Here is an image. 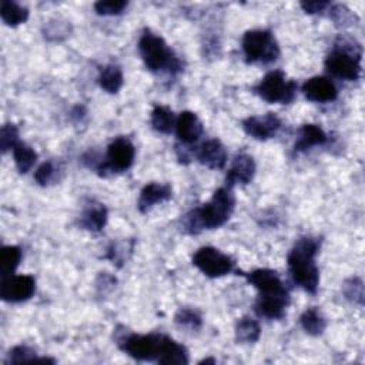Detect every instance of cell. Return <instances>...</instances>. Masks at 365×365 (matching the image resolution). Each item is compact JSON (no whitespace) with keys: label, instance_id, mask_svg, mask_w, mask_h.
I'll return each mask as SVG.
<instances>
[{"label":"cell","instance_id":"cell-27","mask_svg":"<svg viewBox=\"0 0 365 365\" xmlns=\"http://www.w3.org/2000/svg\"><path fill=\"white\" fill-rule=\"evenodd\" d=\"M175 120L174 113L167 106H155L151 111V127L161 134H170L175 127Z\"/></svg>","mask_w":365,"mask_h":365},{"label":"cell","instance_id":"cell-19","mask_svg":"<svg viewBox=\"0 0 365 365\" xmlns=\"http://www.w3.org/2000/svg\"><path fill=\"white\" fill-rule=\"evenodd\" d=\"M107 218H108V212L106 205L97 201H90L81 212L80 227L87 231L98 232L106 227Z\"/></svg>","mask_w":365,"mask_h":365},{"label":"cell","instance_id":"cell-32","mask_svg":"<svg viewBox=\"0 0 365 365\" xmlns=\"http://www.w3.org/2000/svg\"><path fill=\"white\" fill-rule=\"evenodd\" d=\"M128 6L124 0H101L94 3V10L100 16H117L121 14Z\"/></svg>","mask_w":365,"mask_h":365},{"label":"cell","instance_id":"cell-23","mask_svg":"<svg viewBox=\"0 0 365 365\" xmlns=\"http://www.w3.org/2000/svg\"><path fill=\"white\" fill-rule=\"evenodd\" d=\"M0 16L1 20L7 24V26H19L21 23H24L29 19V10L27 7L11 1V0H1L0 3Z\"/></svg>","mask_w":365,"mask_h":365},{"label":"cell","instance_id":"cell-3","mask_svg":"<svg viewBox=\"0 0 365 365\" xmlns=\"http://www.w3.org/2000/svg\"><path fill=\"white\" fill-rule=\"evenodd\" d=\"M362 48L355 38L339 37L325 58L327 70L346 81H355L361 76Z\"/></svg>","mask_w":365,"mask_h":365},{"label":"cell","instance_id":"cell-36","mask_svg":"<svg viewBox=\"0 0 365 365\" xmlns=\"http://www.w3.org/2000/svg\"><path fill=\"white\" fill-rule=\"evenodd\" d=\"M329 17L335 21L336 26H349L355 19V14L344 4H331L329 6Z\"/></svg>","mask_w":365,"mask_h":365},{"label":"cell","instance_id":"cell-16","mask_svg":"<svg viewBox=\"0 0 365 365\" xmlns=\"http://www.w3.org/2000/svg\"><path fill=\"white\" fill-rule=\"evenodd\" d=\"M175 133L181 143L192 144L202 134V123L192 111H181L175 120Z\"/></svg>","mask_w":365,"mask_h":365},{"label":"cell","instance_id":"cell-10","mask_svg":"<svg viewBox=\"0 0 365 365\" xmlns=\"http://www.w3.org/2000/svg\"><path fill=\"white\" fill-rule=\"evenodd\" d=\"M36 291V279L31 275H10L1 278V299L6 302H23L33 297Z\"/></svg>","mask_w":365,"mask_h":365},{"label":"cell","instance_id":"cell-37","mask_svg":"<svg viewBox=\"0 0 365 365\" xmlns=\"http://www.w3.org/2000/svg\"><path fill=\"white\" fill-rule=\"evenodd\" d=\"M332 3L325 0H311V1H301V7L308 14H319L329 9Z\"/></svg>","mask_w":365,"mask_h":365},{"label":"cell","instance_id":"cell-34","mask_svg":"<svg viewBox=\"0 0 365 365\" xmlns=\"http://www.w3.org/2000/svg\"><path fill=\"white\" fill-rule=\"evenodd\" d=\"M70 33V24L67 21L61 20H53L48 21L44 27V37L48 40H61L66 38Z\"/></svg>","mask_w":365,"mask_h":365},{"label":"cell","instance_id":"cell-13","mask_svg":"<svg viewBox=\"0 0 365 365\" xmlns=\"http://www.w3.org/2000/svg\"><path fill=\"white\" fill-rule=\"evenodd\" d=\"M255 174V161L251 155L241 153L235 155L232 160L227 175H225V185L227 187H234L235 184H248L254 178Z\"/></svg>","mask_w":365,"mask_h":365},{"label":"cell","instance_id":"cell-17","mask_svg":"<svg viewBox=\"0 0 365 365\" xmlns=\"http://www.w3.org/2000/svg\"><path fill=\"white\" fill-rule=\"evenodd\" d=\"M173 197V190L168 184H161V182H148L143 187L140 191L138 197V211L140 212H147L151 210L155 204L168 201Z\"/></svg>","mask_w":365,"mask_h":365},{"label":"cell","instance_id":"cell-25","mask_svg":"<svg viewBox=\"0 0 365 365\" xmlns=\"http://www.w3.org/2000/svg\"><path fill=\"white\" fill-rule=\"evenodd\" d=\"M299 322H301L302 329H304L307 334L312 335V336L321 335V334L325 331V328H327V321H325L324 315H322V314L319 312V309L315 308V307L307 308V309L302 312V315H301V318H299Z\"/></svg>","mask_w":365,"mask_h":365},{"label":"cell","instance_id":"cell-7","mask_svg":"<svg viewBox=\"0 0 365 365\" xmlns=\"http://www.w3.org/2000/svg\"><path fill=\"white\" fill-rule=\"evenodd\" d=\"M164 335L161 334H124L117 338V344L121 351L137 361H157Z\"/></svg>","mask_w":365,"mask_h":365},{"label":"cell","instance_id":"cell-20","mask_svg":"<svg viewBox=\"0 0 365 365\" xmlns=\"http://www.w3.org/2000/svg\"><path fill=\"white\" fill-rule=\"evenodd\" d=\"M157 362L163 365H185L188 364V351L184 345L164 335Z\"/></svg>","mask_w":365,"mask_h":365},{"label":"cell","instance_id":"cell-18","mask_svg":"<svg viewBox=\"0 0 365 365\" xmlns=\"http://www.w3.org/2000/svg\"><path fill=\"white\" fill-rule=\"evenodd\" d=\"M289 304V295H259L255 302L258 315L268 319H281Z\"/></svg>","mask_w":365,"mask_h":365},{"label":"cell","instance_id":"cell-30","mask_svg":"<svg viewBox=\"0 0 365 365\" xmlns=\"http://www.w3.org/2000/svg\"><path fill=\"white\" fill-rule=\"evenodd\" d=\"M60 167L53 161H44L34 171V180L38 185H50L58 180Z\"/></svg>","mask_w":365,"mask_h":365},{"label":"cell","instance_id":"cell-21","mask_svg":"<svg viewBox=\"0 0 365 365\" xmlns=\"http://www.w3.org/2000/svg\"><path fill=\"white\" fill-rule=\"evenodd\" d=\"M328 141L327 133L317 124H304L299 130V137L295 141L294 151L302 153L315 145H324Z\"/></svg>","mask_w":365,"mask_h":365},{"label":"cell","instance_id":"cell-33","mask_svg":"<svg viewBox=\"0 0 365 365\" xmlns=\"http://www.w3.org/2000/svg\"><path fill=\"white\" fill-rule=\"evenodd\" d=\"M36 351L27 345H17L9 352L7 362L19 364V362H37Z\"/></svg>","mask_w":365,"mask_h":365},{"label":"cell","instance_id":"cell-5","mask_svg":"<svg viewBox=\"0 0 365 365\" xmlns=\"http://www.w3.org/2000/svg\"><path fill=\"white\" fill-rule=\"evenodd\" d=\"M241 46L248 63L268 64L279 57V46L269 30H248Z\"/></svg>","mask_w":365,"mask_h":365},{"label":"cell","instance_id":"cell-6","mask_svg":"<svg viewBox=\"0 0 365 365\" xmlns=\"http://www.w3.org/2000/svg\"><path fill=\"white\" fill-rule=\"evenodd\" d=\"M254 91L267 103L288 104L297 94V83L288 80L284 71L274 70L261 78L254 87Z\"/></svg>","mask_w":365,"mask_h":365},{"label":"cell","instance_id":"cell-28","mask_svg":"<svg viewBox=\"0 0 365 365\" xmlns=\"http://www.w3.org/2000/svg\"><path fill=\"white\" fill-rule=\"evenodd\" d=\"M21 248L17 245H4L0 251V272L1 278L14 274L16 268L21 261Z\"/></svg>","mask_w":365,"mask_h":365},{"label":"cell","instance_id":"cell-22","mask_svg":"<svg viewBox=\"0 0 365 365\" xmlns=\"http://www.w3.org/2000/svg\"><path fill=\"white\" fill-rule=\"evenodd\" d=\"M123 83H124V77H123V71L118 66L107 64L100 70L98 84L104 91H107L110 94H115L123 87Z\"/></svg>","mask_w":365,"mask_h":365},{"label":"cell","instance_id":"cell-2","mask_svg":"<svg viewBox=\"0 0 365 365\" xmlns=\"http://www.w3.org/2000/svg\"><path fill=\"white\" fill-rule=\"evenodd\" d=\"M319 240L301 237L287 257V264L294 282L309 294H315L319 285V269L315 257L319 251Z\"/></svg>","mask_w":365,"mask_h":365},{"label":"cell","instance_id":"cell-29","mask_svg":"<svg viewBox=\"0 0 365 365\" xmlns=\"http://www.w3.org/2000/svg\"><path fill=\"white\" fill-rule=\"evenodd\" d=\"M175 324L181 328H187L191 331H197L201 328L202 325V318L200 315V312L194 308H180L175 314Z\"/></svg>","mask_w":365,"mask_h":365},{"label":"cell","instance_id":"cell-24","mask_svg":"<svg viewBox=\"0 0 365 365\" xmlns=\"http://www.w3.org/2000/svg\"><path fill=\"white\" fill-rule=\"evenodd\" d=\"M11 151H13L14 164H16L19 173H21V174L29 173L37 161V153L30 145H27L26 143L20 141V140L13 145Z\"/></svg>","mask_w":365,"mask_h":365},{"label":"cell","instance_id":"cell-35","mask_svg":"<svg viewBox=\"0 0 365 365\" xmlns=\"http://www.w3.org/2000/svg\"><path fill=\"white\" fill-rule=\"evenodd\" d=\"M19 128L14 124H4L0 131V147L1 151L6 153L13 148V145L19 141Z\"/></svg>","mask_w":365,"mask_h":365},{"label":"cell","instance_id":"cell-4","mask_svg":"<svg viewBox=\"0 0 365 365\" xmlns=\"http://www.w3.org/2000/svg\"><path fill=\"white\" fill-rule=\"evenodd\" d=\"M138 51L145 67L153 73L167 71L175 74L181 71V61L167 46L163 37L145 30L138 40Z\"/></svg>","mask_w":365,"mask_h":365},{"label":"cell","instance_id":"cell-1","mask_svg":"<svg viewBox=\"0 0 365 365\" xmlns=\"http://www.w3.org/2000/svg\"><path fill=\"white\" fill-rule=\"evenodd\" d=\"M235 208V197L231 187H221L212 198L201 207L185 215L184 227L190 234H198L201 230H214L222 227Z\"/></svg>","mask_w":365,"mask_h":365},{"label":"cell","instance_id":"cell-12","mask_svg":"<svg viewBox=\"0 0 365 365\" xmlns=\"http://www.w3.org/2000/svg\"><path fill=\"white\" fill-rule=\"evenodd\" d=\"M247 281L254 285L259 295H289L285 284L279 278V275L268 268H258L251 272L244 274Z\"/></svg>","mask_w":365,"mask_h":365},{"label":"cell","instance_id":"cell-15","mask_svg":"<svg viewBox=\"0 0 365 365\" xmlns=\"http://www.w3.org/2000/svg\"><path fill=\"white\" fill-rule=\"evenodd\" d=\"M195 157L202 165L211 170H222L227 164V150L217 138L204 141L197 150Z\"/></svg>","mask_w":365,"mask_h":365},{"label":"cell","instance_id":"cell-9","mask_svg":"<svg viewBox=\"0 0 365 365\" xmlns=\"http://www.w3.org/2000/svg\"><path fill=\"white\" fill-rule=\"evenodd\" d=\"M192 264L210 278L224 277L234 269L232 258L214 247L198 248L192 255Z\"/></svg>","mask_w":365,"mask_h":365},{"label":"cell","instance_id":"cell-31","mask_svg":"<svg viewBox=\"0 0 365 365\" xmlns=\"http://www.w3.org/2000/svg\"><path fill=\"white\" fill-rule=\"evenodd\" d=\"M342 292L345 298L354 301L355 304H364V284L359 277L348 278L342 285Z\"/></svg>","mask_w":365,"mask_h":365},{"label":"cell","instance_id":"cell-11","mask_svg":"<svg viewBox=\"0 0 365 365\" xmlns=\"http://www.w3.org/2000/svg\"><path fill=\"white\" fill-rule=\"evenodd\" d=\"M244 131L259 141L272 138L281 128V120L274 113H267L261 115H251L242 121Z\"/></svg>","mask_w":365,"mask_h":365},{"label":"cell","instance_id":"cell-8","mask_svg":"<svg viewBox=\"0 0 365 365\" xmlns=\"http://www.w3.org/2000/svg\"><path fill=\"white\" fill-rule=\"evenodd\" d=\"M135 158V147L125 137L114 138L107 147L106 161L97 165V173L101 177H107L114 173L128 170Z\"/></svg>","mask_w":365,"mask_h":365},{"label":"cell","instance_id":"cell-14","mask_svg":"<svg viewBox=\"0 0 365 365\" xmlns=\"http://www.w3.org/2000/svg\"><path fill=\"white\" fill-rule=\"evenodd\" d=\"M302 93L309 101L329 103L336 100L338 90L335 84L327 77H311L302 84Z\"/></svg>","mask_w":365,"mask_h":365},{"label":"cell","instance_id":"cell-26","mask_svg":"<svg viewBox=\"0 0 365 365\" xmlns=\"http://www.w3.org/2000/svg\"><path fill=\"white\" fill-rule=\"evenodd\" d=\"M261 335V328L259 324L250 318V317H242L238 319L235 325V339L237 342L241 344H254L259 339Z\"/></svg>","mask_w":365,"mask_h":365}]
</instances>
